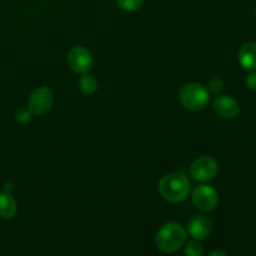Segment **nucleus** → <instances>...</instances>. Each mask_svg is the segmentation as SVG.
Segmentation results:
<instances>
[{"label": "nucleus", "instance_id": "1", "mask_svg": "<svg viewBox=\"0 0 256 256\" xmlns=\"http://www.w3.org/2000/svg\"><path fill=\"white\" fill-rule=\"evenodd\" d=\"M190 182L182 172H172L162 176L159 182V192L166 202H182L189 196Z\"/></svg>", "mask_w": 256, "mask_h": 256}, {"label": "nucleus", "instance_id": "2", "mask_svg": "<svg viewBox=\"0 0 256 256\" xmlns=\"http://www.w3.org/2000/svg\"><path fill=\"white\" fill-rule=\"evenodd\" d=\"M186 242V230L182 224L175 222H166L156 232L155 244L160 252L172 254L182 249Z\"/></svg>", "mask_w": 256, "mask_h": 256}, {"label": "nucleus", "instance_id": "3", "mask_svg": "<svg viewBox=\"0 0 256 256\" xmlns=\"http://www.w3.org/2000/svg\"><path fill=\"white\" fill-rule=\"evenodd\" d=\"M179 99L182 106L192 112L202 110L210 100V92L205 86L198 82H190L182 86L179 92Z\"/></svg>", "mask_w": 256, "mask_h": 256}, {"label": "nucleus", "instance_id": "4", "mask_svg": "<svg viewBox=\"0 0 256 256\" xmlns=\"http://www.w3.org/2000/svg\"><path fill=\"white\" fill-rule=\"evenodd\" d=\"M219 172V164L212 156H200L190 165V175L194 180L206 182L214 179Z\"/></svg>", "mask_w": 256, "mask_h": 256}, {"label": "nucleus", "instance_id": "5", "mask_svg": "<svg viewBox=\"0 0 256 256\" xmlns=\"http://www.w3.org/2000/svg\"><path fill=\"white\" fill-rule=\"evenodd\" d=\"M192 202L198 209L202 212H212L219 204V195L212 186L202 184L192 192Z\"/></svg>", "mask_w": 256, "mask_h": 256}, {"label": "nucleus", "instance_id": "6", "mask_svg": "<svg viewBox=\"0 0 256 256\" xmlns=\"http://www.w3.org/2000/svg\"><path fill=\"white\" fill-rule=\"evenodd\" d=\"M68 65L72 72L78 74H85L92 66V56L89 50L84 46H74L68 52Z\"/></svg>", "mask_w": 256, "mask_h": 256}, {"label": "nucleus", "instance_id": "7", "mask_svg": "<svg viewBox=\"0 0 256 256\" xmlns=\"http://www.w3.org/2000/svg\"><path fill=\"white\" fill-rule=\"evenodd\" d=\"M54 104V94L46 86H40L32 92L29 98V109L32 114L44 115Z\"/></svg>", "mask_w": 256, "mask_h": 256}, {"label": "nucleus", "instance_id": "8", "mask_svg": "<svg viewBox=\"0 0 256 256\" xmlns=\"http://www.w3.org/2000/svg\"><path fill=\"white\" fill-rule=\"evenodd\" d=\"M212 109L224 119H235L240 112V105L230 95H219L212 102Z\"/></svg>", "mask_w": 256, "mask_h": 256}, {"label": "nucleus", "instance_id": "9", "mask_svg": "<svg viewBox=\"0 0 256 256\" xmlns=\"http://www.w3.org/2000/svg\"><path fill=\"white\" fill-rule=\"evenodd\" d=\"M212 232V222L205 215H195L188 222V232L192 239H206Z\"/></svg>", "mask_w": 256, "mask_h": 256}, {"label": "nucleus", "instance_id": "10", "mask_svg": "<svg viewBox=\"0 0 256 256\" xmlns=\"http://www.w3.org/2000/svg\"><path fill=\"white\" fill-rule=\"evenodd\" d=\"M238 59L245 70H256V42H246L242 45L238 54Z\"/></svg>", "mask_w": 256, "mask_h": 256}, {"label": "nucleus", "instance_id": "11", "mask_svg": "<svg viewBox=\"0 0 256 256\" xmlns=\"http://www.w3.org/2000/svg\"><path fill=\"white\" fill-rule=\"evenodd\" d=\"M18 210L16 202L8 192H0V219L12 220Z\"/></svg>", "mask_w": 256, "mask_h": 256}, {"label": "nucleus", "instance_id": "12", "mask_svg": "<svg viewBox=\"0 0 256 256\" xmlns=\"http://www.w3.org/2000/svg\"><path fill=\"white\" fill-rule=\"evenodd\" d=\"M79 88L84 94L92 95L98 90V80L95 76L88 74H82V78L79 79Z\"/></svg>", "mask_w": 256, "mask_h": 256}, {"label": "nucleus", "instance_id": "13", "mask_svg": "<svg viewBox=\"0 0 256 256\" xmlns=\"http://www.w3.org/2000/svg\"><path fill=\"white\" fill-rule=\"evenodd\" d=\"M185 254L189 256H202L204 254V248H202L200 240H192L185 245Z\"/></svg>", "mask_w": 256, "mask_h": 256}, {"label": "nucleus", "instance_id": "14", "mask_svg": "<svg viewBox=\"0 0 256 256\" xmlns=\"http://www.w3.org/2000/svg\"><path fill=\"white\" fill-rule=\"evenodd\" d=\"M144 0H116V4L124 12H135L142 8Z\"/></svg>", "mask_w": 256, "mask_h": 256}, {"label": "nucleus", "instance_id": "15", "mask_svg": "<svg viewBox=\"0 0 256 256\" xmlns=\"http://www.w3.org/2000/svg\"><path fill=\"white\" fill-rule=\"evenodd\" d=\"M32 112L29 109V106L28 108H20V109H18L16 114H15V118H16V120L19 122H22V124H28V122H32Z\"/></svg>", "mask_w": 256, "mask_h": 256}, {"label": "nucleus", "instance_id": "16", "mask_svg": "<svg viewBox=\"0 0 256 256\" xmlns=\"http://www.w3.org/2000/svg\"><path fill=\"white\" fill-rule=\"evenodd\" d=\"M222 88H224V82L220 78H212L208 82L206 89L210 94H219L222 90Z\"/></svg>", "mask_w": 256, "mask_h": 256}, {"label": "nucleus", "instance_id": "17", "mask_svg": "<svg viewBox=\"0 0 256 256\" xmlns=\"http://www.w3.org/2000/svg\"><path fill=\"white\" fill-rule=\"evenodd\" d=\"M246 86L252 92H256V72L252 70L249 75L246 76Z\"/></svg>", "mask_w": 256, "mask_h": 256}, {"label": "nucleus", "instance_id": "18", "mask_svg": "<svg viewBox=\"0 0 256 256\" xmlns=\"http://www.w3.org/2000/svg\"><path fill=\"white\" fill-rule=\"evenodd\" d=\"M212 256H216V255H222V256H226V252H222V250H215V252H212V254H210Z\"/></svg>", "mask_w": 256, "mask_h": 256}, {"label": "nucleus", "instance_id": "19", "mask_svg": "<svg viewBox=\"0 0 256 256\" xmlns=\"http://www.w3.org/2000/svg\"><path fill=\"white\" fill-rule=\"evenodd\" d=\"M255 15H256V8H255Z\"/></svg>", "mask_w": 256, "mask_h": 256}]
</instances>
